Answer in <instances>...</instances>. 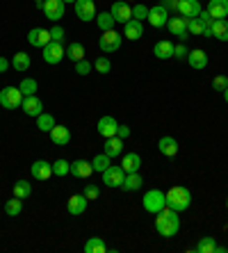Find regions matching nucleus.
<instances>
[{"mask_svg": "<svg viewBox=\"0 0 228 253\" xmlns=\"http://www.w3.org/2000/svg\"><path fill=\"white\" fill-rule=\"evenodd\" d=\"M155 230H158L162 237H176L178 230H181V217L178 212L171 210V208H164L155 214Z\"/></svg>", "mask_w": 228, "mask_h": 253, "instance_id": "nucleus-1", "label": "nucleus"}, {"mask_svg": "<svg viewBox=\"0 0 228 253\" xmlns=\"http://www.w3.org/2000/svg\"><path fill=\"white\" fill-rule=\"evenodd\" d=\"M164 201H167V208H171L176 212H182L192 206V192L187 187L176 185V187H169V192H164Z\"/></svg>", "mask_w": 228, "mask_h": 253, "instance_id": "nucleus-2", "label": "nucleus"}, {"mask_svg": "<svg viewBox=\"0 0 228 253\" xmlns=\"http://www.w3.org/2000/svg\"><path fill=\"white\" fill-rule=\"evenodd\" d=\"M141 206H144V210L146 212H151V214H158L160 210L167 208L164 192L162 189H148L146 194H144V199H141Z\"/></svg>", "mask_w": 228, "mask_h": 253, "instance_id": "nucleus-3", "label": "nucleus"}, {"mask_svg": "<svg viewBox=\"0 0 228 253\" xmlns=\"http://www.w3.org/2000/svg\"><path fill=\"white\" fill-rule=\"evenodd\" d=\"M23 98L25 96L21 94L18 87H2L0 89V105L5 107V110H18V107L23 105Z\"/></svg>", "mask_w": 228, "mask_h": 253, "instance_id": "nucleus-4", "label": "nucleus"}, {"mask_svg": "<svg viewBox=\"0 0 228 253\" xmlns=\"http://www.w3.org/2000/svg\"><path fill=\"white\" fill-rule=\"evenodd\" d=\"M121 42H123V37L119 35L117 30H107V32H103V37L98 39V46L103 53H117L119 48H121Z\"/></svg>", "mask_w": 228, "mask_h": 253, "instance_id": "nucleus-5", "label": "nucleus"}, {"mask_svg": "<svg viewBox=\"0 0 228 253\" xmlns=\"http://www.w3.org/2000/svg\"><path fill=\"white\" fill-rule=\"evenodd\" d=\"M41 50H44V62H46V64H59V62L66 57V48L59 42L46 43Z\"/></svg>", "mask_w": 228, "mask_h": 253, "instance_id": "nucleus-6", "label": "nucleus"}, {"mask_svg": "<svg viewBox=\"0 0 228 253\" xmlns=\"http://www.w3.org/2000/svg\"><path fill=\"white\" fill-rule=\"evenodd\" d=\"M123 180H126V171L121 165H110L103 171V185L107 187H121Z\"/></svg>", "mask_w": 228, "mask_h": 253, "instance_id": "nucleus-7", "label": "nucleus"}, {"mask_svg": "<svg viewBox=\"0 0 228 253\" xmlns=\"http://www.w3.org/2000/svg\"><path fill=\"white\" fill-rule=\"evenodd\" d=\"M64 12H66L64 0H46V2H44V14H46V18L53 21V23H57L59 18H64Z\"/></svg>", "mask_w": 228, "mask_h": 253, "instance_id": "nucleus-8", "label": "nucleus"}, {"mask_svg": "<svg viewBox=\"0 0 228 253\" xmlns=\"http://www.w3.org/2000/svg\"><path fill=\"white\" fill-rule=\"evenodd\" d=\"M148 23L153 25V28H167V21H169V9L164 5H155L148 9Z\"/></svg>", "mask_w": 228, "mask_h": 253, "instance_id": "nucleus-9", "label": "nucleus"}, {"mask_svg": "<svg viewBox=\"0 0 228 253\" xmlns=\"http://www.w3.org/2000/svg\"><path fill=\"white\" fill-rule=\"evenodd\" d=\"M73 5H76V16L80 18V21L89 23V21H94V18H96V5H94V0H76Z\"/></svg>", "mask_w": 228, "mask_h": 253, "instance_id": "nucleus-10", "label": "nucleus"}, {"mask_svg": "<svg viewBox=\"0 0 228 253\" xmlns=\"http://www.w3.org/2000/svg\"><path fill=\"white\" fill-rule=\"evenodd\" d=\"M167 28H169V32L174 37H178V39H181V42H185V39H187V18H182L181 14H178V16H174V18H169V21H167Z\"/></svg>", "mask_w": 228, "mask_h": 253, "instance_id": "nucleus-11", "label": "nucleus"}, {"mask_svg": "<svg viewBox=\"0 0 228 253\" xmlns=\"http://www.w3.org/2000/svg\"><path fill=\"white\" fill-rule=\"evenodd\" d=\"M110 14L114 16V21H117V23H128L130 18H133V7H130L126 0H117V2L112 5Z\"/></svg>", "mask_w": 228, "mask_h": 253, "instance_id": "nucleus-12", "label": "nucleus"}, {"mask_svg": "<svg viewBox=\"0 0 228 253\" xmlns=\"http://www.w3.org/2000/svg\"><path fill=\"white\" fill-rule=\"evenodd\" d=\"M28 42H30V46H35V48H44L46 43L53 42V37H50V30L32 28V30L28 32Z\"/></svg>", "mask_w": 228, "mask_h": 253, "instance_id": "nucleus-13", "label": "nucleus"}, {"mask_svg": "<svg viewBox=\"0 0 228 253\" xmlns=\"http://www.w3.org/2000/svg\"><path fill=\"white\" fill-rule=\"evenodd\" d=\"M30 173H32L35 180H48V178L53 176V165L46 162V160H37V162H32V167H30Z\"/></svg>", "mask_w": 228, "mask_h": 253, "instance_id": "nucleus-14", "label": "nucleus"}, {"mask_svg": "<svg viewBox=\"0 0 228 253\" xmlns=\"http://www.w3.org/2000/svg\"><path fill=\"white\" fill-rule=\"evenodd\" d=\"M201 2L199 0H178V14L182 18H196L201 14Z\"/></svg>", "mask_w": 228, "mask_h": 253, "instance_id": "nucleus-15", "label": "nucleus"}, {"mask_svg": "<svg viewBox=\"0 0 228 253\" xmlns=\"http://www.w3.org/2000/svg\"><path fill=\"white\" fill-rule=\"evenodd\" d=\"M96 130H98V135H103V137H114V135H117V130H119L117 119L110 117V114L100 117L98 124H96Z\"/></svg>", "mask_w": 228, "mask_h": 253, "instance_id": "nucleus-16", "label": "nucleus"}, {"mask_svg": "<svg viewBox=\"0 0 228 253\" xmlns=\"http://www.w3.org/2000/svg\"><path fill=\"white\" fill-rule=\"evenodd\" d=\"M123 37H126V39H130V42L141 39V37H144V25H141V21L130 18L128 23H123Z\"/></svg>", "mask_w": 228, "mask_h": 253, "instance_id": "nucleus-17", "label": "nucleus"}, {"mask_svg": "<svg viewBox=\"0 0 228 253\" xmlns=\"http://www.w3.org/2000/svg\"><path fill=\"white\" fill-rule=\"evenodd\" d=\"M71 176H76V178H89L91 173H94V167H91V162L89 160H76V162H71V171H69Z\"/></svg>", "mask_w": 228, "mask_h": 253, "instance_id": "nucleus-18", "label": "nucleus"}, {"mask_svg": "<svg viewBox=\"0 0 228 253\" xmlns=\"http://www.w3.org/2000/svg\"><path fill=\"white\" fill-rule=\"evenodd\" d=\"M103 153L107 158H119L123 153V139L121 137H105V144H103Z\"/></svg>", "mask_w": 228, "mask_h": 253, "instance_id": "nucleus-19", "label": "nucleus"}, {"mask_svg": "<svg viewBox=\"0 0 228 253\" xmlns=\"http://www.w3.org/2000/svg\"><path fill=\"white\" fill-rule=\"evenodd\" d=\"M87 203H89V199L85 194H73L69 199V203H66V210H69V214L78 217V214H82V212L87 210Z\"/></svg>", "mask_w": 228, "mask_h": 253, "instance_id": "nucleus-20", "label": "nucleus"}, {"mask_svg": "<svg viewBox=\"0 0 228 253\" xmlns=\"http://www.w3.org/2000/svg\"><path fill=\"white\" fill-rule=\"evenodd\" d=\"M23 112L28 114V117H39L41 112H44V103H41L39 96H25L23 98Z\"/></svg>", "mask_w": 228, "mask_h": 253, "instance_id": "nucleus-21", "label": "nucleus"}, {"mask_svg": "<svg viewBox=\"0 0 228 253\" xmlns=\"http://www.w3.org/2000/svg\"><path fill=\"white\" fill-rule=\"evenodd\" d=\"M50 135V141H53L55 146H66L71 141V130L66 128V126H57L55 124V128L48 132Z\"/></svg>", "mask_w": 228, "mask_h": 253, "instance_id": "nucleus-22", "label": "nucleus"}, {"mask_svg": "<svg viewBox=\"0 0 228 253\" xmlns=\"http://www.w3.org/2000/svg\"><path fill=\"white\" fill-rule=\"evenodd\" d=\"M158 151L164 155V158H174L176 153H178V141H176V137H160L158 141Z\"/></svg>", "mask_w": 228, "mask_h": 253, "instance_id": "nucleus-23", "label": "nucleus"}, {"mask_svg": "<svg viewBox=\"0 0 228 253\" xmlns=\"http://www.w3.org/2000/svg\"><path fill=\"white\" fill-rule=\"evenodd\" d=\"M208 14L212 18H226L228 16V0H208Z\"/></svg>", "mask_w": 228, "mask_h": 253, "instance_id": "nucleus-24", "label": "nucleus"}, {"mask_svg": "<svg viewBox=\"0 0 228 253\" xmlns=\"http://www.w3.org/2000/svg\"><path fill=\"white\" fill-rule=\"evenodd\" d=\"M187 62H189V66H192V69L201 71V69H205V66H208V55H205V50L196 48V50H189Z\"/></svg>", "mask_w": 228, "mask_h": 253, "instance_id": "nucleus-25", "label": "nucleus"}, {"mask_svg": "<svg viewBox=\"0 0 228 253\" xmlns=\"http://www.w3.org/2000/svg\"><path fill=\"white\" fill-rule=\"evenodd\" d=\"M121 167H123L126 173H135V171H139V167H141L139 153H126L123 155V160H121Z\"/></svg>", "mask_w": 228, "mask_h": 253, "instance_id": "nucleus-26", "label": "nucleus"}, {"mask_svg": "<svg viewBox=\"0 0 228 253\" xmlns=\"http://www.w3.org/2000/svg\"><path fill=\"white\" fill-rule=\"evenodd\" d=\"M153 55L158 59H169L174 57V43L167 42V39H162V42H158L155 46H153Z\"/></svg>", "mask_w": 228, "mask_h": 253, "instance_id": "nucleus-27", "label": "nucleus"}, {"mask_svg": "<svg viewBox=\"0 0 228 253\" xmlns=\"http://www.w3.org/2000/svg\"><path fill=\"white\" fill-rule=\"evenodd\" d=\"M141 185H144V178L139 176V171H135V173H126V180H123L121 189H126V192H137V189H141Z\"/></svg>", "mask_w": 228, "mask_h": 253, "instance_id": "nucleus-28", "label": "nucleus"}, {"mask_svg": "<svg viewBox=\"0 0 228 253\" xmlns=\"http://www.w3.org/2000/svg\"><path fill=\"white\" fill-rule=\"evenodd\" d=\"M212 37L219 39V42H228V21L226 18H215V23H212Z\"/></svg>", "mask_w": 228, "mask_h": 253, "instance_id": "nucleus-29", "label": "nucleus"}, {"mask_svg": "<svg viewBox=\"0 0 228 253\" xmlns=\"http://www.w3.org/2000/svg\"><path fill=\"white\" fill-rule=\"evenodd\" d=\"M96 25H98L100 30H103V32H107V30H114V23H117V21H114V16H112L110 12H100V14H96Z\"/></svg>", "mask_w": 228, "mask_h": 253, "instance_id": "nucleus-30", "label": "nucleus"}, {"mask_svg": "<svg viewBox=\"0 0 228 253\" xmlns=\"http://www.w3.org/2000/svg\"><path fill=\"white\" fill-rule=\"evenodd\" d=\"M85 253H107L105 242L100 240V237H89L85 242Z\"/></svg>", "mask_w": 228, "mask_h": 253, "instance_id": "nucleus-31", "label": "nucleus"}, {"mask_svg": "<svg viewBox=\"0 0 228 253\" xmlns=\"http://www.w3.org/2000/svg\"><path fill=\"white\" fill-rule=\"evenodd\" d=\"M21 212H23V199L14 196V199L5 201V214H9V217H18Z\"/></svg>", "mask_w": 228, "mask_h": 253, "instance_id": "nucleus-32", "label": "nucleus"}, {"mask_svg": "<svg viewBox=\"0 0 228 253\" xmlns=\"http://www.w3.org/2000/svg\"><path fill=\"white\" fill-rule=\"evenodd\" d=\"M30 64H32V62H30V55L23 53V50H21V53H16V55H14V59H12V66L18 71V73H25V71L30 69Z\"/></svg>", "mask_w": 228, "mask_h": 253, "instance_id": "nucleus-33", "label": "nucleus"}, {"mask_svg": "<svg viewBox=\"0 0 228 253\" xmlns=\"http://www.w3.org/2000/svg\"><path fill=\"white\" fill-rule=\"evenodd\" d=\"M66 57H69L71 62H80V59H85V46L78 43V42L69 43V46H66Z\"/></svg>", "mask_w": 228, "mask_h": 253, "instance_id": "nucleus-34", "label": "nucleus"}, {"mask_svg": "<svg viewBox=\"0 0 228 253\" xmlns=\"http://www.w3.org/2000/svg\"><path fill=\"white\" fill-rule=\"evenodd\" d=\"M37 128H39L41 132H50V130L55 128V117H53V114L41 112L39 117H37Z\"/></svg>", "mask_w": 228, "mask_h": 253, "instance_id": "nucleus-35", "label": "nucleus"}, {"mask_svg": "<svg viewBox=\"0 0 228 253\" xmlns=\"http://www.w3.org/2000/svg\"><path fill=\"white\" fill-rule=\"evenodd\" d=\"M18 89H21V94L23 96H35L37 89H39V84H37L35 78H23L21 84H18Z\"/></svg>", "mask_w": 228, "mask_h": 253, "instance_id": "nucleus-36", "label": "nucleus"}, {"mask_svg": "<svg viewBox=\"0 0 228 253\" xmlns=\"http://www.w3.org/2000/svg\"><path fill=\"white\" fill-rule=\"evenodd\" d=\"M30 194H32V185H30L28 180H16V183H14V196L25 201Z\"/></svg>", "mask_w": 228, "mask_h": 253, "instance_id": "nucleus-37", "label": "nucleus"}, {"mask_svg": "<svg viewBox=\"0 0 228 253\" xmlns=\"http://www.w3.org/2000/svg\"><path fill=\"white\" fill-rule=\"evenodd\" d=\"M215 247H217L215 237H201L199 244L194 247V251L196 253H215Z\"/></svg>", "mask_w": 228, "mask_h": 253, "instance_id": "nucleus-38", "label": "nucleus"}, {"mask_svg": "<svg viewBox=\"0 0 228 253\" xmlns=\"http://www.w3.org/2000/svg\"><path fill=\"white\" fill-rule=\"evenodd\" d=\"M110 165H112V158H107L105 153L96 155V158L91 160V167H94V171H100V173H103V171H105Z\"/></svg>", "mask_w": 228, "mask_h": 253, "instance_id": "nucleus-39", "label": "nucleus"}, {"mask_svg": "<svg viewBox=\"0 0 228 253\" xmlns=\"http://www.w3.org/2000/svg\"><path fill=\"white\" fill-rule=\"evenodd\" d=\"M69 171H71V162H66V160H55L53 162V176L62 178V176H66Z\"/></svg>", "mask_w": 228, "mask_h": 253, "instance_id": "nucleus-40", "label": "nucleus"}, {"mask_svg": "<svg viewBox=\"0 0 228 253\" xmlns=\"http://www.w3.org/2000/svg\"><path fill=\"white\" fill-rule=\"evenodd\" d=\"M187 32H189V35H194V37L203 35V23L199 21V16H196V18H187Z\"/></svg>", "mask_w": 228, "mask_h": 253, "instance_id": "nucleus-41", "label": "nucleus"}, {"mask_svg": "<svg viewBox=\"0 0 228 253\" xmlns=\"http://www.w3.org/2000/svg\"><path fill=\"white\" fill-rule=\"evenodd\" d=\"M94 69H96V73H103V76H105V73L112 71V62L107 57H98L94 62Z\"/></svg>", "mask_w": 228, "mask_h": 253, "instance_id": "nucleus-42", "label": "nucleus"}, {"mask_svg": "<svg viewBox=\"0 0 228 253\" xmlns=\"http://www.w3.org/2000/svg\"><path fill=\"white\" fill-rule=\"evenodd\" d=\"M91 69H94V64H91V62H87V59L76 62V73H78V76H89V73H91Z\"/></svg>", "mask_w": 228, "mask_h": 253, "instance_id": "nucleus-43", "label": "nucleus"}, {"mask_svg": "<svg viewBox=\"0 0 228 253\" xmlns=\"http://www.w3.org/2000/svg\"><path fill=\"white\" fill-rule=\"evenodd\" d=\"M82 194L87 196L89 201H96V199H98V196H100V189L96 187L94 183H87V185H85V189H82Z\"/></svg>", "mask_w": 228, "mask_h": 253, "instance_id": "nucleus-44", "label": "nucleus"}, {"mask_svg": "<svg viewBox=\"0 0 228 253\" xmlns=\"http://www.w3.org/2000/svg\"><path fill=\"white\" fill-rule=\"evenodd\" d=\"M133 18H137V21H144V18H148V7L146 5H135L133 7Z\"/></svg>", "mask_w": 228, "mask_h": 253, "instance_id": "nucleus-45", "label": "nucleus"}, {"mask_svg": "<svg viewBox=\"0 0 228 253\" xmlns=\"http://www.w3.org/2000/svg\"><path fill=\"white\" fill-rule=\"evenodd\" d=\"M212 87H215V91H224L228 87V76H217L212 80Z\"/></svg>", "mask_w": 228, "mask_h": 253, "instance_id": "nucleus-46", "label": "nucleus"}, {"mask_svg": "<svg viewBox=\"0 0 228 253\" xmlns=\"http://www.w3.org/2000/svg\"><path fill=\"white\" fill-rule=\"evenodd\" d=\"M187 55H189V50H187V46H185V43L174 46V57L176 59H187Z\"/></svg>", "mask_w": 228, "mask_h": 253, "instance_id": "nucleus-47", "label": "nucleus"}, {"mask_svg": "<svg viewBox=\"0 0 228 253\" xmlns=\"http://www.w3.org/2000/svg\"><path fill=\"white\" fill-rule=\"evenodd\" d=\"M50 37H53V42L64 43V28H62V25H55V28H50Z\"/></svg>", "mask_w": 228, "mask_h": 253, "instance_id": "nucleus-48", "label": "nucleus"}, {"mask_svg": "<svg viewBox=\"0 0 228 253\" xmlns=\"http://www.w3.org/2000/svg\"><path fill=\"white\" fill-rule=\"evenodd\" d=\"M117 137H121V139H126V137H130V128H128V126H121V124H119Z\"/></svg>", "mask_w": 228, "mask_h": 253, "instance_id": "nucleus-49", "label": "nucleus"}, {"mask_svg": "<svg viewBox=\"0 0 228 253\" xmlns=\"http://www.w3.org/2000/svg\"><path fill=\"white\" fill-rule=\"evenodd\" d=\"M160 5H164L167 9H174V12H178V0H162Z\"/></svg>", "mask_w": 228, "mask_h": 253, "instance_id": "nucleus-50", "label": "nucleus"}, {"mask_svg": "<svg viewBox=\"0 0 228 253\" xmlns=\"http://www.w3.org/2000/svg\"><path fill=\"white\" fill-rule=\"evenodd\" d=\"M7 69H9V62H7L5 57H0V73H5Z\"/></svg>", "mask_w": 228, "mask_h": 253, "instance_id": "nucleus-51", "label": "nucleus"}, {"mask_svg": "<svg viewBox=\"0 0 228 253\" xmlns=\"http://www.w3.org/2000/svg\"><path fill=\"white\" fill-rule=\"evenodd\" d=\"M215 253H226V247H219V244H217V247H215Z\"/></svg>", "mask_w": 228, "mask_h": 253, "instance_id": "nucleus-52", "label": "nucleus"}, {"mask_svg": "<svg viewBox=\"0 0 228 253\" xmlns=\"http://www.w3.org/2000/svg\"><path fill=\"white\" fill-rule=\"evenodd\" d=\"M44 2H46V0H35V5L39 7V9H44Z\"/></svg>", "mask_w": 228, "mask_h": 253, "instance_id": "nucleus-53", "label": "nucleus"}, {"mask_svg": "<svg viewBox=\"0 0 228 253\" xmlns=\"http://www.w3.org/2000/svg\"><path fill=\"white\" fill-rule=\"evenodd\" d=\"M222 94H224V100H226V103H228V87H226V89H224Z\"/></svg>", "mask_w": 228, "mask_h": 253, "instance_id": "nucleus-54", "label": "nucleus"}, {"mask_svg": "<svg viewBox=\"0 0 228 253\" xmlns=\"http://www.w3.org/2000/svg\"><path fill=\"white\" fill-rule=\"evenodd\" d=\"M64 2H76V0H64Z\"/></svg>", "mask_w": 228, "mask_h": 253, "instance_id": "nucleus-55", "label": "nucleus"}, {"mask_svg": "<svg viewBox=\"0 0 228 253\" xmlns=\"http://www.w3.org/2000/svg\"><path fill=\"white\" fill-rule=\"evenodd\" d=\"M226 210H228V199H226Z\"/></svg>", "mask_w": 228, "mask_h": 253, "instance_id": "nucleus-56", "label": "nucleus"}]
</instances>
